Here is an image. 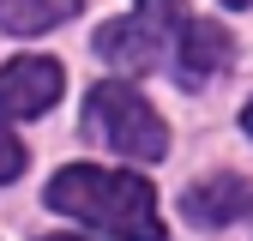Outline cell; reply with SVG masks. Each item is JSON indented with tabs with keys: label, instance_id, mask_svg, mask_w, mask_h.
Returning <instances> with one entry per match:
<instances>
[{
	"label": "cell",
	"instance_id": "1",
	"mask_svg": "<svg viewBox=\"0 0 253 241\" xmlns=\"http://www.w3.org/2000/svg\"><path fill=\"white\" fill-rule=\"evenodd\" d=\"M48 205L67 211V217L109 229L121 241H163V223H157V193L151 181L126 175V169H97V163H73L48 181Z\"/></svg>",
	"mask_w": 253,
	"mask_h": 241
},
{
	"label": "cell",
	"instance_id": "2",
	"mask_svg": "<svg viewBox=\"0 0 253 241\" xmlns=\"http://www.w3.org/2000/svg\"><path fill=\"white\" fill-rule=\"evenodd\" d=\"M84 127L97 133L103 145H115L121 157H133V163H157V157L169 151L163 115H157L133 84H121V79L97 84V90L84 97Z\"/></svg>",
	"mask_w": 253,
	"mask_h": 241
},
{
	"label": "cell",
	"instance_id": "3",
	"mask_svg": "<svg viewBox=\"0 0 253 241\" xmlns=\"http://www.w3.org/2000/svg\"><path fill=\"white\" fill-rule=\"evenodd\" d=\"M181 24H187V6H181V0H139V12L103 24L90 48H97L115 73H151Z\"/></svg>",
	"mask_w": 253,
	"mask_h": 241
},
{
	"label": "cell",
	"instance_id": "4",
	"mask_svg": "<svg viewBox=\"0 0 253 241\" xmlns=\"http://www.w3.org/2000/svg\"><path fill=\"white\" fill-rule=\"evenodd\" d=\"M60 84H67V73H60V60H48V54L6 60V67H0V115H12V120L48 115L60 103Z\"/></svg>",
	"mask_w": 253,
	"mask_h": 241
},
{
	"label": "cell",
	"instance_id": "5",
	"mask_svg": "<svg viewBox=\"0 0 253 241\" xmlns=\"http://www.w3.org/2000/svg\"><path fill=\"white\" fill-rule=\"evenodd\" d=\"M235 60V37L223 24H211V18H187L181 24V54H175V73H181V84H205V79H217Z\"/></svg>",
	"mask_w": 253,
	"mask_h": 241
},
{
	"label": "cell",
	"instance_id": "6",
	"mask_svg": "<svg viewBox=\"0 0 253 241\" xmlns=\"http://www.w3.org/2000/svg\"><path fill=\"white\" fill-rule=\"evenodd\" d=\"M181 211H187V223H205V229L241 223V217H253V181H241V175H211V181H199V187H187Z\"/></svg>",
	"mask_w": 253,
	"mask_h": 241
},
{
	"label": "cell",
	"instance_id": "7",
	"mask_svg": "<svg viewBox=\"0 0 253 241\" xmlns=\"http://www.w3.org/2000/svg\"><path fill=\"white\" fill-rule=\"evenodd\" d=\"M84 0H0V24L18 30V37H37V30H54L60 18H73Z\"/></svg>",
	"mask_w": 253,
	"mask_h": 241
},
{
	"label": "cell",
	"instance_id": "8",
	"mask_svg": "<svg viewBox=\"0 0 253 241\" xmlns=\"http://www.w3.org/2000/svg\"><path fill=\"white\" fill-rule=\"evenodd\" d=\"M18 169H24V145H18L6 127H0V181H12Z\"/></svg>",
	"mask_w": 253,
	"mask_h": 241
},
{
	"label": "cell",
	"instance_id": "9",
	"mask_svg": "<svg viewBox=\"0 0 253 241\" xmlns=\"http://www.w3.org/2000/svg\"><path fill=\"white\" fill-rule=\"evenodd\" d=\"M241 120H247V133H253V103H247V115H241Z\"/></svg>",
	"mask_w": 253,
	"mask_h": 241
},
{
	"label": "cell",
	"instance_id": "10",
	"mask_svg": "<svg viewBox=\"0 0 253 241\" xmlns=\"http://www.w3.org/2000/svg\"><path fill=\"white\" fill-rule=\"evenodd\" d=\"M48 241H84V235H48Z\"/></svg>",
	"mask_w": 253,
	"mask_h": 241
},
{
	"label": "cell",
	"instance_id": "11",
	"mask_svg": "<svg viewBox=\"0 0 253 241\" xmlns=\"http://www.w3.org/2000/svg\"><path fill=\"white\" fill-rule=\"evenodd\" d=\"M223 6H253V0H223Z\"/></svg>",
	"mask_w": 253,
	"mask_h": 241
}]
</instances>
